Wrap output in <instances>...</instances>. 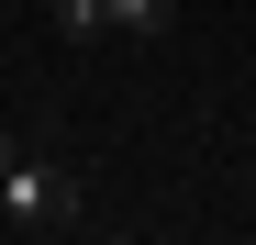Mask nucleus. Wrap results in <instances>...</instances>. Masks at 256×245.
<instances>
[{"mask_svg": "<svg viewBox=\"0 0 256 245\" xmlns=\"http://www.w3.org/2000/svg\"><path fill=\"white\" fill-rule=\"evenodd\" d=\"M78 168H56V156H34V145H12L0 156V223L12 234H78L90 212H78Z\"/></svg>", "mask_w": 256, "mask_h": 245, "instance_id": "nucleus-1", "label": "nucleus"}, {"mask_svg": "<svg viewBox=\"0 0 256 245\" xmlns=\"http://www.w3.org/2000/svg\"><path fill=\"white\" fill-rule=\"evenodd\" d=\"M100 12H112V34H167L178 0H100Z\"/></svg>", "mask_w": 256, "mask_h": 245, "instance_id": "nucleus-2", "label": "nucleus"}, {"mask_svg": "<svg viewBox=\"0 0 256 245\" xmlns=\"http://www.w3.org/2000/svg\"><path fill=\"white\" fill-rule=\"evenodd\" d=\"M0 156H12V134H0Z\"/></svg>", "mask_w": 256, "mask_h": 245, "instance_id": "nucleus-3", "label": "nucleus"}]
</instances>
